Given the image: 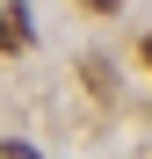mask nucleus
Instances as JSON below:
<instances>
[{"instance_id":"nucleus-1","label":"nucleus","mask_w":152,"mask_h":159,"mask_svg":"<svg viewBox=\"0 0 152 159\" xmlns=\"http://www.w3.org/2000/svg\"><path fill=\"white\" fill-rule=\"evenodd\" d=\"M36 43V22L15 7V0H0V51H29Z\"/></svg>"},{"instance_id":"nucleus-2","label":"nucleus","mask_w":152,"mask_h":159,"mask_svg":"<svg viewBox=\"0 0 152 159\" xmlns=\"http://www.w3.org/2000/svg\"><path fill=\"white\" fill-rule=\"evenodd\" d=\"M7 159H36V145H22V138H7Z\"/></svg>"},{"instance_id":"nucleus-3","label":"nucleus","mask_w":152,"mask_h":159,"mask_svg":"<svg viewBox=\"0 0 152 159\" xmlns=\"http://www.w3.org/2000/svg\"><path fill=\"white\" fill-rule=\"evenodd\" d=\"M87 7H94V15H116V7H123V0H87Z\"/></svg>"},{"instance_id":"nucleus-4","label":"nucleus","mask_w":152,"mask_h":159,"mask_svg":"<svg viewBox=\"0 0 152 159\" xmlns=\"http://www.w3.org/2000/svg\"><path fill=\"white\" fill-rule=\"evenodd\" d=\"M145 65H152V36H145Z\"/></svg>"}]
</instances>
